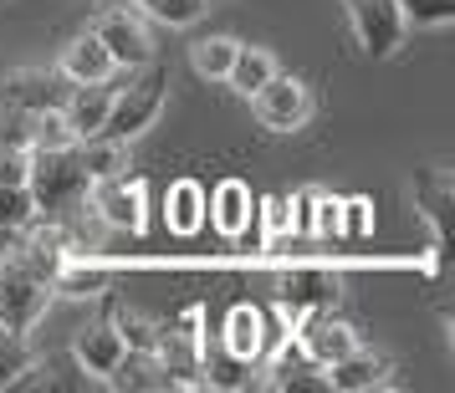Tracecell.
<instances>
[{
  "instance_id": "cell-1",
  "label": "cell",
  "mask_w": 455,
  "mask_h": 393,
  "mask_svg": "<svg viewBox=\"0 0 455 393\" xmlns=\"http://www.w3.org/2000/svg\"><path fill=\"white\" fill-rule=\"evenodd\" d=\"M72 240L57 220H26L11 230V246L0 250V332L31 337L57 302V266L72 255Z\"/></svg>"
},
{
  "instance_id": "cell-2",
  "label": "cell",
  "mask_w": 455,
  "mask_h": 393,
  "mask_svg": "<svg viewBox=\"0 0 455 393\" xmlns=\"http://www.w3.org/2000/svg\"><path fill=\"white\" fill-rule=\"evenodd\" d=\"M169 107V62L148 57L144 67H128V83L113 87V107H108V138L139 144L148 128L159 123V113Z\"/></svg>"
},
{
  "instance_id": "cell-3",
  "label": "cell",
  "mask_w": 455,
  "mask_h": 393,
  "mask_svg": "<svg viewBox=\"0 0 455 393\" xmlns=\"http://www.w3.org/2000/svg\"><path fill=\"white\" fill-rule=\"evenodd\" d=\"M87 179L83 159H77V144L67 148H31V169H26V189L36 200V215L42 220H62L67 209H77L87 200Z\"/></svg>"
},
{
  "instance_id": "cell-4",
  "label": "cell",
  "mask_w": 455,
  "mask_h": 393,
  "mask_svg": "<svg viewBox=\"0 0 455 393\" xmlns=\"http://www.w3.org/2000/svg\"><path fill=\"white\" fill-rule=\"evenodd\" d=\"M343 16H348L353 42L369 62H394L410 42V26L394 0H343Z\"/></svg>"
},
{
  "instance_id": "cell-5",
  "label": "cell",
  "mask_w": 455,
  "mask_h": 393,
  "mask_svg": "<svg viewBox=\"0 0 455 393\" xmlns=\"http://www.w3.org/2000/svg\"><path fill=\"white\" fill-rule=\"evenodd\" d=\"M108 230H118V235H144L148 230V185L139 174H113V179H98V185H87V200H83Z\"/></svg>"
},
{
  "instance_id": "cell-6",
  "label": "cell",
  "mask_w": 455,
  "mask_h": 393,
  "mask_svg": "<svg viewBox=\"0 0 455 393\" xmlns=\"http://www.w3.org/2000/svg\"><path fill=\"white\" fill-rule=\"evenodd\" d=\"M148 16L133 5V0H124V5H108V11H98V21L87 26L98 42L108 46V57H113V67L118 72H128V67H144L148 57H159L154 51V31H148Z\"/></svg>"
},
{
  "instance_id": "cell-7",
  "label": "cell",
  "mask_w": 455,
  "mask_h": 393,
  "mask_svg": "<svg viewBox=\"0 0 455 393\" xmlns=\"http://www.w3.org/2000/svg\"><path fill=\"white\" fill-rule=\"evenodd\" d=\"M246 103H251L256 123L267 128V133H297V128H307V118H312V87L276 67Z\"/></svg>"
},
{
  "instance_id": "cell-8",
  "label": "cell",
  "mask_w": 455,
  "mask_h": 393,
  "mask_svg": "<svg viewBox=\"0 0 455 393\" xmlns=\"http://www.w3.org/2000/svg\"><path fill=\"white\" fill-rule=\"evenodd\" d=\"M410 200L425 215V225L435 235V271H445L451 261V209H455V169L451 164H430L410 179Z\"/></svg>"
},
{
  "instance_id": "cell-9",
  "label": "cell",
  "mask_w": 455,
  "mask_h": 393,
  "mask_svg": "<svg viewBox=\"0 0 455 393\" xmlns=\"http://www.w3.org/2000/svg\"><path fill=\"white\" fill-rule=\"evenodd\" d=\"M291 332H297V348L307 352V358L317 363V368H332L338 358H348L353 348H363L358 327H353L348 317H338V307L302 311V317L291 322Z\"/></svg>"
},
{
  "instance_id": "cell-10",
  "label": "cell",
  "mask_w": 455,
  "mask_h": 393,
  "mask_svg": "<svg viewBox=\"0 0 455 393\" xmlns=\"http://www.w3.org/2000/svg\"><path fill=\"white\" fill-rule=\"evenodd\" d=\"M124 352H128V337H124V327L113 322V296H108L103 317L87 322V327H77L72 358H77V368H83L92 383H108V378L118 373V363H124Z\"/></svg>"
},
{
  "instance_id": "cell-11",
  "label": "cell",
  "mask_w": 455,
  "mask_h": 393,
  "mask_svg": "<svg viewBox=\"0 0 455 393\" xmlns=\"http://www.w3.org/2000/svg\"><path fill=\"white\" fill-rule=\"evenodd\" d=\"M220 348L235 352L241 363H251V368H261V358L271 352V342H276V327H271V317L256 302H230L226 317H220Z\"/></svg>"
},
{
  "instance_id": "cell-12",
  "label": "cell",
  "mask_w": 455,
  "mask_h": 393,
  "mask_svg": "<svg viewBox=\"0 0 455 393\" xmlns=\"http://www.w3.org/2000/svg\"><path fill=\"white\" fill-rule=\"evenodd\" d=\"M261 368H267L261 389L271 393H328V368H317L302 348H282L276 342V352L261 358Z\"/></svg>"
},
{
  "instance_id": "cell-13",
  "label": "cell",
  "mask_w": 455,
  "mask_h": 393,
  "mask_svg": "<svg viewBox=\"0 0 455 393\" xmlns=\"http://www.w3.org/2000/svg\"><path fill=\"white\" fill-rule=\"evenodd\" d=\"M399 363L394 358H384V352H373V348H353L348 358H338L328 368V389L338 393H369V389H394L399 378Z\"/></svg>"
},
{
  "instance_id": "cell-14",
  "label": "cell",
  "mask_w": 455,
  "mask_h": 393,
  "mask_svg": "<svg viewBox=\"0 0 455 393\" xmlns=\"http://www.w3.org/2000/svg\"><path fill=\"white\" fill-rule=\"evenodd\" d=\"M338 276L328 271H291L276 281V307L287 311V322H297L302 311H317V307H338Z\"/></svg>"
},
{
  "instance_id": "cell-15",
  "label": "cell",
  "mask_w": 455,
  "mask_h": 393,
  "mask_svg": "<svg viewBox=\"0 0 455 393\" xmlns=\"http://www.w3.org/2000/svg\"><path fill=\"white\" fill-rule=\"evenodd\" d=\"M251 215H256V194H251L246 179H220V185L205 194V220L226 240H235V235H246Z\"/></svg>"
},
{
  "instance_id": "cell-16",
  "label": "cell",
  "mask_w": 455,
  "mask_h": 393,
  "mask_svg": "<svg viewBox=\"0 0 455 393\" xmlns=\"http://www.w3.org/2000/svg\"><path fill=\"white\" fill-rule=\"evenodd\" d=\"M108 107H113V83H67L62 92V118L77 138H92L103 133Z\"/></svg>"
},
{
  "instance_id": "cell-17",
  "label": "cell",
  "mask_w": 455,
  "mask_h": 393,
  "mask_svg": "<svg viewBox=\"0 0 455 393\" xmlns=\"http://www.w3.org/2000/svg\"><path fill=\"white\" fill-rule=\"evenodd\" d=\"M57 72H62L67 83H113V77H118L108 46L98 42L92 31H77V36L57 51Z\"/></svg>"
},
{
  "instance_id": "cell-18",
  "label": "cell",
  "mask_w": 455,
  "mask_h": 393,
  "mask_svg": "<svg viewBox=\"0 0 455 393\" xmlns=\"http://www.w3.org/2000/svg\"><path fill=\"white\" fill-rule=\"evenodd\" d=\"M251 363H241L235 352L220 348V337L200 332V389H246L251 383Z\"/></svg>"
},
{
  "instance_id": "cell-19",
  "label": "cell",
  "mask_w": 455,
  "mask_h": 393,
  "mask_svg": "<svg viewBox=\"0 0 455 393\" xmlns=\"http://www.w3.org/2000/svg\"><path fill=\"white\" fill-rule=\"evenodd\" d=\"M276 67H282V62H276V51H271V46H251V42H241V46H235V57H230L226 87H230V92H241V98H251V92L267 83Z\"/></svg>"
},
{
  "instance_id": "cell-20",
  "label": "cell",
  "mask_w": 455,
  "mask_h": 393,
  "mask_svg": "<svg viewBox=\"0 0 455 393\" xmlns=\"http://www.w3.org/2000/svg\"><path fill=\"white\" fill-rule=\"evenodd\" d=\"M164 220L174 235H195V230L205 225V189L200 179H174L164 194Z\"/></svg>"
},
{
  "instance_id": "cell-21",
  "label": "cell",
  "mask_w": 455,
  "mask_h": 393,
  "mask_svg": "<svg viewBox=\"0 0 455 393\" xmlns=\"http://www.w3.org/2000/svg\"><path fill=\"white\" fill-rule=\"evenodd\" d=\"M128 148L124 138H108V133H92V138H77V159H83V174L98 185V179H113L128 169Z\"/></svg>"
},
{
  "instance_id": "cell-22",
  "label": "cell",
  "mask_w": 455,
  "mask_h": 393,
  "mask_svg": "<svg viewBox=\"0 0 455 393\" xmlns=\"http://www.w3.org/2000/svg\"><path fill=\"white\" fill-rule=\"evenodd\" d=\"M235 46H241V36H230V31L195 36V42H189V67H195V77H205V83H226Z\"/></svg>"
},
{
  "instance_id": "cell-23",
  "label": "cell",
  "mask_w": 455,
  "mask_h": 393,
  "mask_svg": "<svg viewBox=\"0 0 455 393\" xmlns=\"http://www.w3.org/2000/svg\"><path fill=\"white\" fill-rule=\"evenodd\" d=\"M31 368H36V348H31V337L0 332V389H16Z\"/></svg>"
},
{
  "instance_id": "cell-24",
  "label": "cell",
  "mask_w": 455,
  "mask_h": 393,
  "mask_svg": "<svg viewBox=\"0 0 455 393\" xmlns=\"http://www.w3.org/2000/svg\"><path fill=\"white\" fill-rule=\"evenodd\" d=\"M139 11H144L154 26H169V31H180V26H195L205 16L210 0H133Z\"/></svg>"
},
{
  "instance_id": "cell-25",
  "label": "cell",
  "mask_w": 455,
  "mask_h": 393,
  "mask_svg": "<svg viewBox=\"0 0 455 393\" xmlns=\"http://www.w3.org/2000/svg\"><path fill=\"white\" fill-rule=\"evenodd\" d=\"M410 31H440L455 21V0H394Z\"/></svg>"
},
{
  "instance_id": "cell-26",
  "label": "cell",
  "mask_w": 455,
  "mask_h": 393,
  "mask_svg": "<svg viewBox=\"0 0 455 393\" xmlns=\"http://www.w3.org/2000/svg\"><path fill=\"white\" fill-rule=\"evenodd\" d=\"M26 220H36V200L26 185H0V235L21 230Z\"/></svg>"
},
{
  "instance_id": "cell-27",
  "label": "cell",
  "mask_w": 455,
  "mask_h": 393,
  "mask_svg": "<svg viewBox=\"0 0 455 393\" xmlns=\"http://www.w3.org/2000/svg\"><path fill=\"white\" fill-rule=\"evenodd\" d=\"M307 230L312 235H343V200L307 189Z\"/></svg>"
},
{
  "instance_id": "cell-28",
  "label": "cell",
  "mask_w": 455,
  "mask_h": 393,
  "mask_svg": "<svg viewBox=\"0 0 455 393\" xmlns=\"http://www.w3.org/2000/svg\"><path fill=\"white\" fill-rule=\"evenodd\" d=\"M343 230H353V235L369 230V200H343Z\"/></svg>"
},
{
  "instance_id": "cell-29",
  "label": "cell",
  "mask_w": 455,
  "mask_h": 393,
  "mask_svg": "<svg viewBox=\"0 0 455 393\" xmlns=\"http://www.w3.org/2000/svg\"><path fill=\"white\" fill-rule=\"evenodd\" d=\"M261 215H267V230H271V235H287V230H291L287 200H267V209H261Z\"/></svg>"
}]
</instances>
